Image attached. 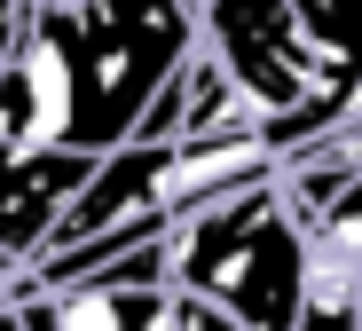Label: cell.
<instances>
[{"label":"cell","mask_w":362,"mask_h":331,"mask_svg":"<svg viewBox=\"0 0 362 331\" xmlns=\"http://www.w3.org/2000/svg\"><path fill=\"white\" fill-rule=\"evenodd\" d=\"M189 63V0H40L16 63L0 72V150L118 158Z\"/></svg>","instance_id":"1"},{"label":"cell","mask_w":362,"mask_h":331,"mask_svg":"<svg viewBox=\"0 0 362 331\" xmlns=\"http://www.w3.org/2000/svg\"><path fill=\"white\" fill-rule=\"evenodd\" d=\"M24 331H181L173 284H64V292H24Z\"/></svg>","instance_id":"5"},{"label":"cell","mask_w":362,"mask_h":331,"mask_svg":"<svg viewBox=\"0 0 362 331\" xmlns=\"http://www.w3.org/2000/svg\"><path fill=\"white\" fill-rule=\"evenodd\" d=\"M354 118H362V95H354Z\"/></svg>","instance_id":"8"},{"label":"cell","mask_w":362,"mask_h":331,"mask_svg":"<svg viewBox=\"0 0 362 331\" xmlns=\"http://www.w3.org/2000/svg\"><path fill=\"white\" fill-rule=\"evenodd\" d=\"M32 9H40V0H0V72L16 63V47H24V32H32Z\"/></svg>","instance_id":"7"},{"label":"cell","mask_w":362,"mask_h":331,"mask_svg":"<svg viewBox=\"0 0 362 331\" xmlns=\"http://www.w3.org/2000/svg\"><path fill=\"white\" fill-rule=\"evenodd\" d=\"M189 9H197V47L236 79V95L268 126H299L308 142H323L354 118L331 95L308 32L291 16V0H189Z\"/></svg>","instance_id":"3"},{"label":"cell","mask_w":362,"mask_h":331,"mask_svg":"<svg viewBox=\"0 0 362 331\" xmlns=\"http://www.w3.org/2000/svg\"><path fill=\"white\" fill-rule=\"evenodd\" d=\"M103 158H71V150H0V260L16 276H32L64 213L79 206V189L95 181Z\"/></svg>","instance_id":"4"},{"label":"cell","mask_w":362,"mask_h":331,"mask_svg":"<svg viewBox=\"0 0 362 331\" xmlns=\"http://www.w3.org/2000/svg\"><path fill=\"white\" fill-rule=\"evenodd\" d=\"M291 16L308 32L331 95L354 111V95H362V0H291Z\"/></svg>","instance_id":"6"},{"label":"cell","mask_w":362,"mask_h":331,"mask_svg":"<svg viewBox=\"0 0 362 331\" xmlns=\"http://www.w3.org/2000/svg\"><path fill=\"white\" fill-rule=\"evenodd\" d=\"M315 252H323L315 213L276 174V181H252V189H236V197L181 221L165 237V284L189 300H213L245 331H299Z\"/></svg>","instance_id":"2"}]
</instances>
